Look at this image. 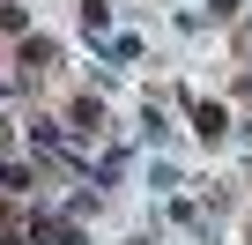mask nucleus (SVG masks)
Listing matches in <instances>:
<instances>
[{"mask_svg": "<svg viewBox=\"0 0 252 245\" xmlns=\"http://www.w3.org/2000/svg\"><path fill=\"white\" fill-rule=\"evenodd\" d=\"M193 127H200V141H222V111H215V104H200V111H193Z\"/></svg>", "mask_w": 252, "mask_h": 245, "instance_id": "1", "label": "nucleus"}]
</instances>
